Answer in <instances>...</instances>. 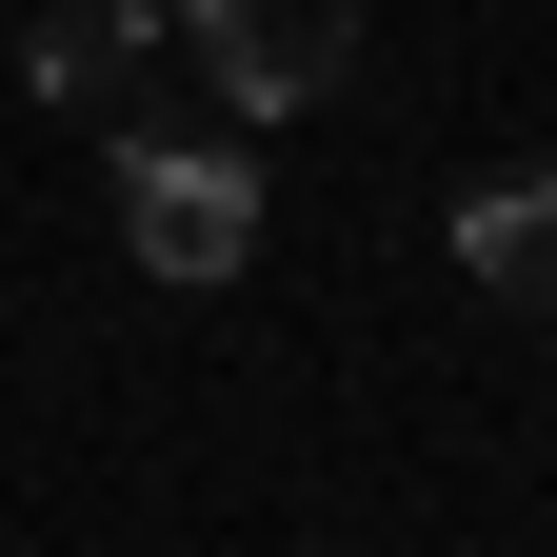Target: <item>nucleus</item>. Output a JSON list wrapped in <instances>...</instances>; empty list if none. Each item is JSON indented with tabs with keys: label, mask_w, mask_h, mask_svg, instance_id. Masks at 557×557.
Returning a JSON list of instances; mask_svg holds the SVG:
<instances>
[{
	"label": "nucleus",
	"mask_w": 557,
	"mask_h": 557,
	"mask_svg": "<svg viewBox=\"0 0 557 557\" xmlns=\"http://www.w3.org/2000/svg\"><path fill=\"white\" fill-rule=\"evenodd\" d=\"M180 40H199V100H220L239 139L259 120H319L338 81H359V0H180Z\"/></svg>",
	"instance_id": "f257e3e1"
},
{
	"label": "nucleus",
	"mask_w": 557,
	"mask_h": 557,
	"mask_svg": "<svg viewBox=\"0 0 557 557\" xmlns=\"http://www.w3.org/2000/svg\"><path fill=\"white\" fill-rule=\"evenodd\" d=\"M120 239H139V278H239L259 259V160L239 139H120Z\"/></svg>",
	"instance_id": "f03ea898"
},
{
	"label": "nucleus",
	"mask_w": 557,
	"mask_h": 557,
	"mask_svg": "<svg viewBox=\"0 0 557 557\" xmlns=\"http://www.w3.org/2000/svg\"><path fill=\"white\" fill-rule=\"evenodd\" d=\"M458 259H478V299H518V319H557V160H518V180H478V199H458Z\"/></svg>",
	"instance_id": "7ed1b4c3"
},
{
	"label": "nucleus",
	"mask_w": 557,
	"mask_h": 557,
	"mask_svg": "<svg viewBox=\"0 0 557 557\" xmlns=\"http://www.w3.org/2000/svg\"><path fill=\"white\" fill-rule=\"evenodd\" d=\"M160 40H180L160 0H60V21H21V81H40V100H120Z\"/></svg>",
	"instance_id": "20e7f679"
},
{
	"label": "nucleus",
	"mask_w": 557,
	"mask_h": 557,
	"mask_svg": "<svg viewBox=\"0 0 557 557\" xmlns=\"http://www.w3.org/2000/svg\"><path fill=\"white\" fill-rule=\"evenodd\" d=\"M160 21H180V0H160Z\"/></svg>",
	"instance_id": "39448f33"
}]
</instances>
